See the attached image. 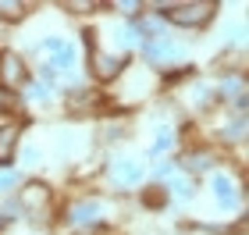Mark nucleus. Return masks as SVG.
Returning a JSON list of instances; mask_svg holds the SVG:
<instances>
[{
    "label": "nucleus",
    "mask_w": 249,
    "mask_h": 235,
    "mask_svg": "<svg viewBox=\"0 0 249 235\" xmlns=\"http://www.w3.org/2000/svg\"><path fill=\"white\" fill-rule=\"evenodd\" d=\"M213 15H217V4H213V0H199V4H164V21H175V25H182V29L207 25Z\"/></svg>",
    "instance_id": "f257e3e1"
},
{
    "label": "nucleus",
    "mask_w": 249,
    "mask_h": 235,
    "mask_svg": "<svg viewBox=\"0 0 249 235\" xmlns=\"http://www.w3.org/2000/svg\"><path fill=\"white\" fill-rule=\"evenodd\" d=\"M21 207H25L32 217H43L50 210V189L43 182H29L25 189H21Z\"/></svg>",
    "instance_id": "f03ea898"
},
{
    "label": "nucleus",
    "mask_w": 249,
    "mask_h": 235,
    "mask_svg": "<svg viewBox=\"0 0 249 235\" xmlns=\"http://www.w3.org/2000/svg\"><path fill=\"white\" fill-rule=\"evenodd\" d=\"M121 68H124L121 57H110V54H100L96 47H89V72H93V75H100V78H114Z\"/></svg>",
    "instance_id": "7ed1b4c3"
},
{
    "label": "nucleus",
    "mask_w": 249,
    "mask_h": 235,
    "mask_svg": "<svg viewBox=\"0 0 249 235\" xmlns=\"http://www.w3.org/2000/svg\"><path fill=\"white\" fill-rule=\"evenodd\" d=\"M142 50H146V57H150L153 64H167V61H175L178 54H182V47H178V43H171V39H146L142 43Z\"/></svg>",
    "instance_id": "20e7f679"
},
{
    "label": "nucleus",
    "mask_w": 249,
    "mask_h": 235,
    "mask_svg": "<svg viewBox=\"0 0 249 235\" xmlns=\"http://www.w3.org/2000/svg\"><path fill=\"white\" fill-rule=\"evenodd\" d=\"M139 175H142V167L135 161H114V164H110V178H114L118 185H124V189L139 185Z\"/></svg>",
    "instance_id": "39448f33"
},
{
    "label": "nucleus",
    "mask_w": 249,
    "mask_h": 235,
    "mask_svg": "<svg viewBox=\"0 0 249 235\" xmlns=\"http://www.w3.org/2000/svg\"><path fill=\"white\" fill-rule=\"evenodd\" d=\"M47 50L53 54V64H50L53 72H57V68H71V64H75V47H71V43H64V39H47Z\"/></svg>",
    "instance_id": "423d86ee"
},
{
    "label": "nucleus",
    "mask_w": 249,
    "mask_h": 235,
    "mask_svg": "<svg viewBox=\"0 0 249 235\" xmlns=\"http://www.w3.org/2000/svg\"><path fill=\"white\" fill-rule=\"evenodd\" d=\"M100 214H104V207H100L96 199H86V203L71 207V221H75V225H96Z\"/></svg>",
    "instance_id": "0eeeda50"
},
{
    "label": "nucleus",
    "mask_w": 249,
    "mask_h": 235,
    "mask_svg": "<svg viewBox=\"0 0 249 235\" xmlns=\"http://www.w3.org/2000/svg\"><path fill=\"white\" fill-rule=\"evenodd\" d=\"M18 136H21L18 125H4V128H0V164H11L15 146H18Z\"/></svg>",
    "instance_id": "6e6552de"
},
{
    "label": "nucleus",
    "mask_w": 249,
    "mask_h": 235,
    "mask_svg": "<svg viewBox=\"0 0 249 235\" xmlns=\"http://www.w3.org/2000/svg\"><path fill=\"white\" fill-rule=\"evenodd\" d=\"M213 193H217V199H221V203H228V207L239 199V189H235V182H231V178H224V175L213 178Z\"/></svg>",
    "instance_id": "1a4fd4ad"
},
{
    "label": "nucleus",
    "mask_w": 249,
    "mask_h": 235,
    "mask_svg": "<svg viewBox=\"0 0 249 235\" xmlns=\"http://www.w3.org/2000/svg\"><path fill=\"white\" fill-rule=\"evenodd\" d=\"M0 68H4V78H7V82H21V78H25L21 61L15 57V54H4V57H0Z\"/></svg>",
    "instance_id": "9d476101"
},
{
    "label": "nucleus",
    "mask_w": 249,
    "mask_h": 235,
    "mask_svg": "<svg viewBox=\"0 0 249 235\" xmlns=\"http://www.w3.org/2000/svg\"><path fill=\"white\" fill-rule=\"evenodd\" d=\"M96 100H104V96L100 93H75L71 96V110H96L100 107Z\"/></svg>",
    "instance_id": "9b49d317"
},
{
    "label": "nucleus",
    "mask_w": 249,
    "mask_h": 235,
    "mask_svg": "<svg viewBox=\"0 0 249 235\" xmlns=\"http://www.w3.org/2000/svg\"><path fill=\"white\" fill-rule=\"evenodd\" d=\"M11 110H18V96L7 86H0V114H11Z\"/></svg>",
    "instance_id": "f8f14e48"
},
{
    "label": "nucleus",
    "mask_w": 249,
    "mask_h": 235,
    "mask_svg": "<svg viewBox=\"0 0 249 235\" xmlns=\"http://www.w3.org/2000/svg\"><path fill=\"white\" fill-rule=\"evenodd\" d=\"M21 15H25V4H7V0H0V18H7V21H18Z\"/></svg>",
    "instance_id": "ddd939ff"
},
{
    "label": "nucleus",
    "mask_w": 249,
    "mask_h": 235,
    "mask_svg": "<svg viewBox=\"0 0 249 235\" xmlns=\"http://www.w3.org/2000/svg\"><path fill=\"white\" fill-rule=\"evenodd\" d=\"M185 167H189V171H203V167H210V157L207 153H189L185 157Z\"/></svg>",
    "instance_id": "4468645a"
},
{
    "label": "nucleus",
    "mask_w": 249,
    "mask_h": 235,
    "mask_svg": "<svg viewBox=\"0 0 249 235\" xmlns=\"http://www.w3.org/2000/svg\"><path fill=\"white\" fill-rule=\"evenodd\" d=\"M142 199H146V203H150V207H160L164 199H167V185H164V189H150V193H146Z\"/></svg>",
    "instance_id": "2eb2a0df"
},
{
    "label": "nucleus",
    "mask_w": 249,
    "mask_h": 235,
    "mask_svg": "<svg viewBox=\"0 0 249 235\" xmlns=\"http://www.w3.org/2000/svg\"><path fill=\"white\" fill-rule=\"evenodd\" d=\"M11 185H15V175H11V171H0V193L11 189Z\"/></svg>",
    "instance_id": "dca6fc26"
},
{
    "label": "nucleus",
    "mask_w": 249,
    "mask_h": 235,
    "mask_svg": "<svg viewBox=\"0 0 249 235\" xmlns=\"http://www.w3.org/2000/svg\"><path fill=\"white\" fill-rule=\"evenodd\" d=\"M175 193H178V196H189L192 189H189V182H175Z\"/></svg>",
    "instance_id": "f3484780"
}]
</instances>
